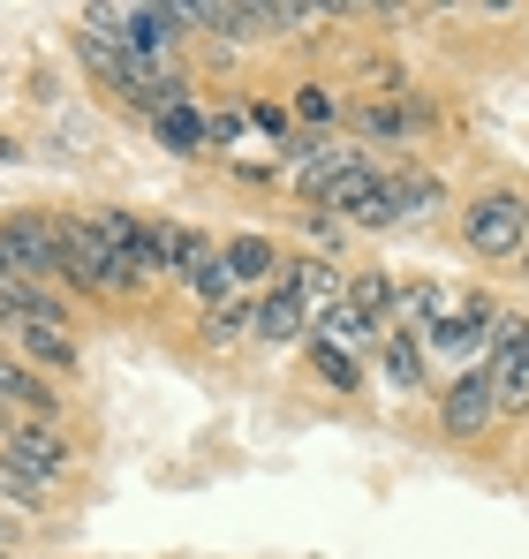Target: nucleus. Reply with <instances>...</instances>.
<instances>
[{
  "label": "nucleus",
  "instance_id": "f257e3e1",
  "mask_svg": "<svg viewBox=\"0 0 529 559\" xmlns=\"http://www.w3.org/2000/svg\"><path fill=\"white\" fill-rule=\"evenodd\" d=\"M461 242H469V258H484V265H522L529 250V197L522 189H477L469 204H461Z\"/></svg>",
  "mask_w": 529,
  "mask_h": 559
},
{
  "label": "nucleus",
  "instance_id": "f03ea898",
  "mask_svg": "<svg viewBox=\"0 0 529 559\" xmlns=\"http://www.w3.org/2000/svg\"><path fill=\"white\" fill-rule=\"evenodd\" d=\"M0 258H8V273L31 280V287H61V280H69L61 212H8V219H0Z\"/></svg>",
  "mask_w": 529,
  "mask_h": 559
},
{
  "label": "nucleus",
  "instance_id": "7ed1b4c3",
  "mask_svg": "<svg viewBox=\"0 0 529 559\" xmlns=\"http://www.w3.org/2000/svg\"><path fill=\"white\" fill-rule=\"evenodd\" d=\"M91 227H98V235L114 242V258H121V295L167 280V265H160V227H152V219H137V212H121V204H98Z\"/></svg>",
  "mask_w": 529,
  "mask_h": 559
},
{
  "label": "nucleus",
  "instance_id": "20e7f679",
  "mask_svg": "<svg viewBox=\"0 0 529 559\" xmlns=\"http://www.w3.org/2000/svg\"><path fill=\"white\" fill-rule=\"evenodd\" d=\"M310 204H318V212H341L349 227H393V219H401V204H393V175H378L371 159L349 167V175H333Z\"/></svg>",
  "mask_w": 529,
  "mask_h": 559
},
{
  "label": "nucleus",
  "instance_id": "39448f33",
  "mask_svg": "<svg viewBox=\"0 0 529 559\" xmlns=\"http://www.w3.org/2000/svg\"><path fill=\"white\" fill-rule=\"evenodd\" d=\"M499 416H507V401H499V385H492L484 364H469V371L439 393V431H446V439H461V447H469V439H484Z\"/></svg>",
  "mask_w": 529,
  "mask_h": 559
},
{
  "label": "nucleus",
  "instance_id": "423d86ee",
  "mask_svg": "<svg viewBox=\"0 0 529 559\" xmlns=\"http://www.w3.org/2000/svg\"><path fill=\"white\" fill-rule=\"evenodd\" d=\"M0 462H15L23 476H38V484L54 491V484L69 476L77 454H69V439H61L54 424H38V416H8V424H0Z\"/></svg>",
  "mask_w": 529,
  "mask_h": 559
},
{
  "label": "nucleus",
  "instance_id": "0eeeda50",
  "mask_svg": "<svg viewBox=\"0 0 529 559\" xmlns=\"http://www.w3.org/2000/svg\"><path fill=\"white\" fill-rule=\"evenodd\" d=\"M484 371H492V385H499L507 408H529V318H499Z\"/></svg>",
  "mask_w": 529,
  "mask_h": 559
},
{
  "label": "nucleus",
  "instance_id": "6e6552de",
  "mask_svg": "<svg viewBox=\"0 0 529 559\" xmlns=\"http://www.w3.org/2000/svg\"><path fill=\"white\" fill-rule=\"evenodd\" d=\"M280 287H287V295L310 310V325H318V318L349 295V273H341L333 258H280Z\"/></svg>",
  "mask_w": 529,
  "mask_h": 559
},
{
  "label": "nucleus",
  "instance_id": "1a4fd4ad",
  "mask_svg": "<svg viewBox=\"0 0 529 559\" xmlns=\"http://www.w3.org/2000/svg\"><path fill=\"white\" fill-rule=\"evenodd\" d=\"M280 152L295 159V189H303V197H318V189L333 182V175L363 167V152H355V144H333V136H287Z\"/></svg>",
  "mask_w": 529,
  "mask_h": 559
},
{
  "label": "nucleus",
  "instance_id": "9d476101",
  "mask_svg": "<svg viewBox=\"0 0 529 559\" xmlns=\"http://www.w3.org/2000/svg\"><path fill=\"white\" fill-rule=\"evenodd\" d=\"M220 258H227V273L243 280V295H264V287L280 280V242H264V235H235V242H220Z\"/></svg>",
  "mask_w": 529,
  "mask_h": 559
},
{
  "label": "nucleus",
  "instance_id": "9b49d317",
  "mask_svg": "<svg viewBox=\"0 0 529 559\" xmlns=\"http://www.w3.org/2000/svg\"><path fill=\"white\" fill-rule=\"evenodd\" d=\"M303 333H310V310L272 280V287L258 295V341H264V348H287V341H303Z\"/></svg>",
  "mask_w": 529,
  "mask_h": 559
},
{
  "label": "nucleus",
  "instance_id": "f8f14e48",
  "mask_svg": "<svg viewBox=\"0 0 529 559\" xmlns=\"http://www.w3.org/2000/svg\"><path fill=\"white\" fill-rule=\"evenodd\" d=\"M310 333H318V341H333L341 356H349V348H363V356H378V341H386L393 325H378V318H363L355 302H333V310H326V318H318Z\"/></svg>",
  "mask_w": 529,
  "mask_h": 559
},
{
  "label": "nucleus",
  "instance_id": "ddd939ff",
  "mask_svg": "<svg viewBox=\"0 0 529 559\" xmlns=\"http://www.w3.org/2000/svg\"><path fill=\"white\" fill-rule=\"evenodd\" d=\"M393 310H401V333L432 341L446 318H454V295H446L439 280H416V287H401V302H393Z\"/></svg>",
  "mask_w": 529,
  "mask_h": 559
},
{
  "label": "nucleus",
  "instance_id": "4468645a",
  "mask_svg": "<svg viewBox=\"0 0 529 559\" xmlns=\"http://www.w3.org/2000/svg\"><path fill=\"white\" fill-rule=\"evenodd\" d=\"M152 136H160L167 152L189 159V152H204V144H212V121L197 114V98H181V106H167V114H152Z\"/></svg>",
  "mask_w": 529,
  "mask_h": 559
},
{
  "label": "nucleus",
  "instance_id": "2eb2a0df",
  "mask_svg": "<svg viewBox=\"0 0 529 559\" xmlns=\"http://www.w3.org/2000/svg\"><path fill=\"white\" fill-rule=\"evenodd\" d=\"M8 341H15L31 364H46V371H77V341H69V325H8Z\"/></svg>",
  "mask_w": 529,
  "mask_h": 559
},
{
  "label": "nucleus",
  "instance_id": "dca6fc26",
  "mask_svg": "<svg viewBox=\"0 0 529 559\" xmlns=\"http://www.w3.org/2000/svg\"><path fill=\"white\" fill-rule=\"evenodd\" d=\"M378 364H386V378H393L401 393H424V341H416V333L393 325V333L378 341Z\"/></svg>",
  "mask_w": 529,
  "mask_h": 559
},
{
  "label": "nucleus",
  "instance_id": "f3484780",
  "mask_svg": "<svg viewBox=\"0 0 529 559\" xmlns=\"http://www.w3.org/2000/svg\"><path fill=\"white\" fill-rule=\"evenodd\" d=\"M204 258H212V242H204L197 227H175V219L160 227V265H167V280H189Z\"/></svg>",
  "mask_w": 529,
  "mask_h": 559
},
{
  "label": "nucleus",
  "instance_id": "a211bd4d",
  "mask_svg": "<svg viewBox=\"0 0 529 559\" xmlns=\"http://www.w3.org/2000/svg\"><path fill=\"white\" fill-rule=\"evenodd\" d=\"M181 287H189V295H197V302H204V310H227V302H235V295H243V280L227 273V258H220V250H212V258H204V265H197V273L181 280Z\"/></svg>",
  "mask_w": 529,
  "mask_h": 559
},
{
  "label": "nucleus",
  "instance_id": "6ab92c4d",
  "mask_svg": "<svg viewBox=\"0 0 529 559\" xmlns=\"http://www.w3.org/2000/svg\"><path fill=\"white\" fill-rule=\"evenodd\" d=\"M393 204H401V219H432V212L446 204V189H439V175L401 167V175H393Z\"/></svg>",
  "mask_w": 529,
  "mask_h": 559
},
{
  "label": "nucleus",
  "instance_id": "aec40b11",
  "mask_svg": "<svg viewBox=\"0 0 529 559\" xmlns=\"http://www.w3.org/2000/svg\"><path fill=\"white\" fill-rule=\"evenodd\" d=\"M243 333H258V295H235L227 310L204 318V341H243Z\"/></svg>",
  "mask_w": 529,
  "mask_h": 559
},
{
  "label": "nucleus",
  "instance_id": "412c9836",
  "mask_svg": "<svg viewBox=\"0 0 529 559\" xmlns=\"http://www.w3.org/2000/svg\"><path fill=\"white\" fill-rule=\"evenodd\" d=\"M310 364L333 378L341 393H363V371H355V356H341V348H333V341H318V333H310Z\"/></svg>",
  "mask_w": 529,
  "mask_h": 559
},
{
  "label": "nucleus",
  "instance_id": "4be33fe9",
  "mask_svg": "<svg viewBox=\"0 0 529 559\" xmlns=\"http://www.w3.org/2000/svg\"><path fill=\"white\" fill-rule=\"evenodd\" d=\"M333 114H341V106H333L326 84H303V92H295V121H303V129H326Z\"/></svg>",
  "mask_w": 529,
  "mask_h": 559
},
{
  "label": "nucleus",
  "instance_id": "5701e85b",
  "mask_svg": "<svg viewBox=\"0 0 529 559\" xmlns=\"http://www.w3.org/2000/svg\"><path fill=\"white\" fill-rule=\"evenodd\" d=\"M0 499H15V507H46V484H38V476H23L15 462H0Z\"/></svg>",
  "mask_w": 529,
  "mask_h": 559
},
{
  "label": "nucleus",
  "instance_id": "b1692460",
  "mask_svg": "<svg viewBox=\"0 0 529 559\" xmlns=\"http://www.w3.org/2000/svg\"><path fill=\"white\" fill-rule=\"evenodd\" d=\"M522 273H529V250H522Z\"/></svg>",
  "mask_w": 529,
  "mask_h": 559
},
{
  "label": "nucleus",
  "instance_id": "393cba45",
  "mask_svg": "<svg viewBox=\"0 0 529 559\" xmlns=\"http://www.w3.org/2000/svg\"><path fill=\"white\" fill-rule=\"evenodd\" d=\"M0 530H8V514H0Z\"/></svg>",
  "mask_w": 529,
  "mask_h": 559
}]
</instances>
